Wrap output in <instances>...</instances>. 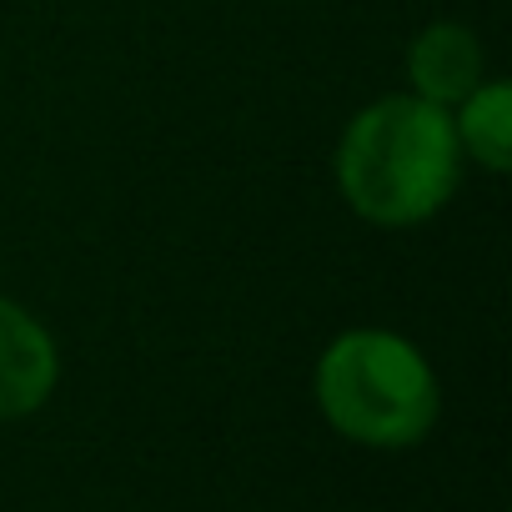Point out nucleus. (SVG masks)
<instances>
[{
  "label": "nucleus",
  "instance_id": "obj_1",
  "mask_svg": "<svg viewBox=\"0 0 512 512\" xmlns=\"http://www.w3.org/2000/svg\"><path fill=\"white\" fill-rule=\"evenodd\" d=\"M342 201L372 226H417L437 216L462 181V146L452 111L412 91L362 106L332 156Z\"/></svg>",
  "mask_w": 512,
  "mask_h": 512
},
{
  "label": "nucleus",
  "instance_id": "obj_2",
  "mask_svg": "<svg viewBox=\"0 0 512 512\" xmlns=\"http://www.w3.org/2000/svg\"><path fill=\"white\" fill-rule=\"evenodd\" d=\"M312 392L332 432L357 447H417L442 412V387L417 342L387 327H352L317 357Z\"/></svg>",
  "mask_w": 512,
  "mask_h": 512
},
{
  "label": "nucleus",
  "instance_id": "obj_3",
  "mask_svg": "<svg viewBox=\"0 0 512 512\" xmlns=\"http://www.w3.org/2000/svg\"><path fill=\"white\" fill-rule=\"evenodd\" d=\"M56 377H61V352L46 322L21 302L0 297V422L41 412L56 392Z\"/></svg>",
  "mask_w": 512,
  "mask_h": 512
},
{
  "label": "nucleus",
  "instance_id": "obj_4",
  "mask_svg": "<svg viewBox=\"0 0 512 512\" xmlns=\"http://www.w3.org/2000/svg\"><path fill=\"white\" fill-rule=\"evenodd\" d=\"M482 66H487L482 61V41L467 26H457V21H432L407 46V86H412V96H422L432 106H447V111L472 86L487 81Z\"/></svg>",
  "mask_w": 512,
  "mask_h": 512
},
{
  "label": "nucleus",
  "instance_id": "obj_5",
  "mask_svg": "<svg viewBox=\"0 0 512 512\" xmlns=\"http://www.w3.org/2000/svg\"><path fill=\"white\" fill-rule=\"evenodd\" d=\"M452 131L462 146V161L502 176L512 166V86L482 81L452 106Z\"/></svg>",
  "mask_w": 512,
  "mask_h": 512
}]
</instances>
